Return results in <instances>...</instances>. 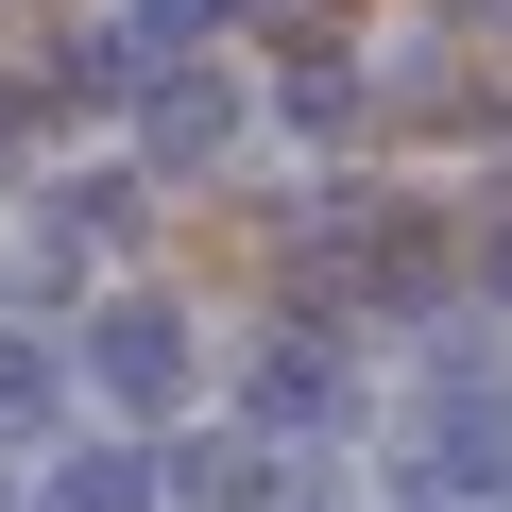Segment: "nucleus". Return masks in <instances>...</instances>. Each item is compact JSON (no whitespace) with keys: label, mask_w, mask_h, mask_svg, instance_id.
<instances>
[{"label":"nucleus","mask_w":512,"mask_h":512,"mask_svg":"<svg viewBox=\"0 0 512 512\" xmlns=\"http://www.w3.org/2000/svg\"><path fill=\"white\" fill-rule=\"evenodd\" d=\"M256 410H274V427H342V359H325V342H274Z\"/></svg>","instance_id":"nucleus-3"},{"label":"nucleus","mask_w":512,"mask_h":512,"mask_svg":"<svg viewBox=\"0 0 512 512\" xmlns=\"http://www.w3.org/2000/svg\"><path fill=\"white\" fill-rule=\"evenodd\" d=\"M137 137H154V154H171V171H205V154H222V137H239V86H222V69H171V86H154V103H137Z\"/></svg>","instance_id":"nucleus-2"},{"label":"nucleus","mask_w":512,"mask_h":512,"mask_svg":"<svg viewBox=\"0 0 512 512\" xmlns=\"http://www.w3.org/2000/svg\"><path fill=\"white\" fill-rule=\"evenodd\" d=\"M52 376H69V359H52V342H0V427H18V410H35V427H52Z\"/></svg>","instance_id":"nucleus-4"},{"label":"nucleus","mask_w":512,"mask_h":512,"mask_svg":"<svg viewBox=\"0 0 512 512\" xmlns=\"http://www.w3.org/2000/svg\"><path fill=\"white\" fill-rule=\"evenodd\" d=\"M188 495H205V512H239V495H256V461H239V444H188Z\"/></svg>","instance_id":"nucleus-5"},{"label":"nucleus","mask_w":512,"mask_h":512,"mask_svg":"<svg viewBox=\"0 0 512 512\" xmlns=\"http://www.w3.org/2000/svg\"><path fill=\"white\" fill-rule=\"evenodd\" d=\"M86 376H103L120 410H171V393H188V325H171V308H103V325H86Z\"/></svg>","instance_id":"nucleus-1"}]
</instances>
